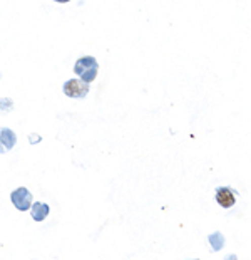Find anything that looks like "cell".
Here are the masks:
<instances>
[{"mask_svg":"<svg viewBox=\"0 0 251 260\" xmlns=\"http://www.w3.org/2000/svg\"><path fill=\"white\" fill-rule=\"evenodd\" d=\"M74 73L81 77L84 82H92L97 77L99 73V62L96 57L92 56H86L81 57L77 62L74 64Z\"/></svg>","mask_w":251,"mask_h":260,"instance_id":"6da1fadb","label":"cell"},{"mask_svg":"<svg viewBox=\"0 0 251 260\" xmlns=\"http://www.w3.org/2000/svg\"><path fill=\"white\" fill-rule=\"evenodd\" d=\"M10 200H12L14 207L20 212H27V210L32 208V193L27 190L25 186H20L10 193Z\"/></svg>","mask_w":251,"mask_h":260,"instance_id":"7a4b0ae2","label":"cell"},{"mask_svg":"<svg viewBox=\"0 0 251 260\" xmlns=\"http://www.w3.org/2000/svg\"><path fill=\"white\" fill-rule=\"evenodd\" d=\"M89 92V84L84 82L82 79H69L65 81L64 84V94L69 98H76V99H82L86 98Z\"/></svg>","mask_w":251,"mask_h":260,"instance_id":"3957f363","label":"cell"},{"mask_svg":"<svg viewBox=\"0 0 251 260\" xmlns=\"http://www.w3.org/2000/svg\"><path fill=\"white\" fill-rule=\"evenodd\" d=\"M216 203L223 208H231L236 203V191L230 186L216 188Z\"/></svg>","mask_w":251,"mask_h":260,"instance_id":"277c9868","label":"cell"},{"mask_svg":"<svg viewBox=\"0 0 251 260\" xmlns=\"http://www.w3.org/2000/svg\"><path fill=\"white\" fill-rule=\"evenodd\" d=\"M15 141H17L15 133L12 129H9V128H2V131H0V145H2V153L12 149L14 145H15Z\"/></svg>","mask_w":251,"mask_h":260,"instance_id":"5b68a950","label":"cell"},{"mask_svg":"<svg viewBox=\"0 0 251 260\" xmlns=\"http://www.w3.org/2000/svg\"><path fill=\"white\" fill-rule=\"evenodd\" d=\"M49 212H50L49 205L42 203V202H35L32 205V208H30V215H32V218L35 220V222H42V220H46Z\"/></svg>","mask_w":251,"mask_h":260,"instance_id":"8992f818","label":"cell"},{"mask_svg":"<svg viewBox=\"0 0 251 260\" xmlns=\"http://www.w3.org/2000/svg\"><path fill=\"white\" fill-rule=\"evenodd\" d=\"M208 242L211 245V250L213 252H220L223 247H225V235L221 232H213L209 237H208Z\"/></svg>","mask_w":251,"mask_h":260,"instance_id":"52a82bcc","label":"cell"},{"mask_svg":"<svg viewBox=\"0 0 251 260\" xmlns=\"http://www.w3.org/2000/svg\"><path fill=\"white\" fill-rule=\"evenodd\" d=\"M225 260H238V257H236V255H233V253H230V255H228Z\"/></svg>","mask_w":251,"mask_h":260,"instance_id":"ba28073f","label":"cell"},{"mask_svg":"<svg viewBox=\"0 0 251 260\" xmlns=\"http://www.w3.org/2000/svg\"><path fill=\"white\" fill-rule=\"evenodd\" d=\"M194 260H199V258H194Z\"/></svg>","mask_w":251,"mask_h":260,"instance_id":"9c48e42d","label":"cell"}]
</instances>
